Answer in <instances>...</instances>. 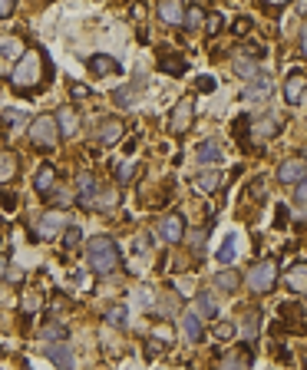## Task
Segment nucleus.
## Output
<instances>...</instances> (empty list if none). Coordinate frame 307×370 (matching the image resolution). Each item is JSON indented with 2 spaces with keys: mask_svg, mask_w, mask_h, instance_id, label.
<instances>
[{
  "mask_svg": "<svg viewBox=\"0 0 307 370\" xmlns=\"http://www.w3.org/2000/svg\"><path fill=\"white\" fill-rule=\"evenodd\" d=\"M50 76H53V63L40 47H30L20 53V60L10 67V86L23 96L40 93L43 86H50Z\"/></svg>",
  "mask_w": 307,
  "mask_h": 370,
  "instance_id": "1",
  "label": "nucleus"
},
{
  "mask_svg": "<svg viewBox=\"0 0 307 370\" xmlns=\"http://www.w3.org/2000/svg\"><path fill=\"white\" fill-rule=\"evenodd\" d=\"M86 265L93 268V275H99V278L116 275V271H119V265H123L119 245H116L109 235L89 238V245H86Z\"/></svg>",
  "mask_w": 307,
  "mask_h": 370,
  "instance_id": "2",
  "label": "nucleus"
},
{
  "mask_svg": "<svg viewBox=\"0 0 307 370\" xmlns=\"http://www.w3.org/2000/svg\"><path fill=\"white\" fill-rule=\"evenodd\" d=\"M27 136H30V143L37 146V149H57L60 146V129H57V119L50 113H43V116H37V119H30V126H27Z\"/></svg>",
  "mask_w": 307,
  "mask_h": 370,
  "instance_id": "3",
  "label": "nucleus"
},
{
  "mask_svg": "<svg viewBox=\"0 0 307 370\" xmlns=\"http://www.w3.org/2000/svg\"><path fill=\"white\" fill-rule=\"evenodd\" d=\"M274 285H278V261L264 258V261H258V265H251V271H248L251 295H271Z\"/></svg>",
  "mask_w": 307,
  "mask_h": 370,
  "instance_id": "4",
  "label": "nucleus"
},
{
  "mask_svg": "<svg viewBox=\"0 0 307 370\" xmlns=\"http://www.w3.org/2000/svg\"><path fill=\"white\" fill-rule=\"evenodd\" d=\"M264 53H268L264 47H238V50H231V70H235L241 80H248V76L258 73V63L264 60Z\"/></svg>",
  "mask_w": 307,
  "mask_h": 370,
  "instance_id": "5",
  "label": "nucleus"
},
{
  "mask_svg": "<svg viewBox=\"0 0 307 370\" xmlns=\"http://www.w3.org/2000/svg\"><path fill=\"white\" fill-rule=\"evenodd\" d=\"M73 185H77V189H73V202L93 212V205H96V195H99V185H103V182L96 179V172H89V169L79 172Z\"/></svg>",
  "mask_w": 307,
  "mask_h": 370,
  "instance_id": "6",
  "label": "nucleus"
},
{
  "mask_svg": "<svg viewBox=\"0 0 307 370\" xmlns=\"http://www.w3.org/2000/svg\"><path fill=\"white\" fill-rule=\"evenodd\" d=\"M271 93H274V80L268 73H255L248 76V83L241 89V99L245 103H264V99H271Z\"/></svg>",
  "mask_w": 307,
  "mask_h": 370,
  "instance_id": "7",
  "label": "nucleus"
},
{
  "mask_svg": "<svg viewBox=\"0 0 307 370\" xmlns=\"http://www.w3.org/2000/svg\"><path fill=\"white\" fill-rule=\"evenodd\" d=\"M192 123H195V103H192V96H182V99L175 103L172 116H169V129H172L175 136H185L192 129Z\"/></svg>",
  "mask_w": 307,
  "mask_h": 370,
  "instance_id": "8",
  "label": "nucleus"
},
{
  "mask_svg": "<svg viewBox=\"0 0 307 370\" xmlns=\"http://www.w3.org/2000/svg\"><path fill=\"white\" fill-rule=\"evenodd\" d=\"M123 136H125V123L119 119V116H106V119H99L96 123V143L103 146V149L116 146Z\"/></svg>",
  "mask_w": 307,
  "mask_h": 370,
  "instance_id": "9",
  "label": "nucleus"
},
{
  "mask_svg": "<svg viewBox=\"0 0 307 370\" xmlns=\"http://www.w3.org/2000/svg\"><path fill=\"white\" fill-rule=\"evenodd\" d=\"M69 222H67V215L60 209H53V212H43L40 215V222H37V238H43V241H50V238H57L63 228H67Z\"/></svg>",
  "mask_w": 307,
  "mask_h": 370,
  "instance_id": "10",
  "label": "nucleus"
},
{
  "mask_svg": "<svg viewBox=\"0 0 307 370\" xmlns=\"http://www.w3.org/2000/svg\"><path fill=\"white\" fill-rule=\"evenodd\" d=\"M159 238L162 241H169V245H179L185 238V219L179 215V212H169V215H162V222H159Z\"/></svg>",
  "mask_w": 307,
  "mask_h": 370,
  "instance_id": "11",
  "label": "nucleus"
},
{
  "mask_svg": "<svg viewBox=\"0 0 307 370\" xmlns=\"http://www.w3.org/2000/svg\"><path fill=\"white\" fill-rule=\"evenodd\" d=\"M304 86H307L304 70H294V73L284 76V103L288 106H304Z\"/></svg>",
  "mask_w": 307,
  "mask_h": 370,
  "instance_id": "12",
  "label": "nucleus"
},
{
  "mask_svg": "<svg viewBox=\"0 0 307 370\" xmlns=\"http://www.w3.org/2000/svg\"><path fill=\"white\" fill-rule=\"evenodd\" d=\"M278 182L281 185H298V182H304V159H301V156H291V159L281 162Z\"/></svg>",
  "mask_w": 307,
  "mask_h": 370,
  "instance_id": "13",
  "label": "nucleus"
},
{
  "mask_svg": "<svg viewBox=\"0 0 307 370\" xmlns=\"http://www.w3.org/2000/svg\"><path fill=\"white\" fill-rule=\"evenodd\" d=\"M53 119H57L60 136H69V139H73V136L79 133V126H83V119H79V113L73 109V106H60Z\"/></svg>",
  "mask_w": 307,
  "mask_h": 370,
  "instance_id": "14",
  "label": "nucleus"
},
{
  "mask_svg": "<svg viewBox=\"0 0 307 370\" xmlns=\"http://www.w3.org/2000/svg\"><path fill=\"white\" fill-rule=\"evenodd\" d=\"M43 354H47V361H53L60 370H73V364H77V357H73V344H47L43 347Z\"/></svg>",
  "mask_w": 307,
  "mask_h": 370,
  "instance_id": "15",
  "label": "nucleus"
},
{
  "mask_svg": "<svg viewBox=\"0 0 307 370\" xmlns=\"http://www.w3.org/2000/svg\"><path fill=\"white\" fill-rule=\"evenodd\" d=\"M304 278H307V265L298 258V261H291L288 271H284V288H288L294 298H301L304 295Z\"/></svg>",
  "mask_w": 307,
  "mask_h": 370,
  "instance_id": "16",
  "label": "nucleus"
},
{
  "mask_svg": "<svg viewBox=\"0 0 307 370\" xmlns=\"http://www.w3.org/2000/svg\"><path fill=\"white\" fill-rule=\"evenodd\" d=\"M218 370H251V347H231L218 361Z\"/></svg>",
  "mask_w": 307,
  "mask_h": 370,
  "instance_id": "17",
  "label": "nucleus"
},
{
  "mask_svg": "<svg viewBox=\"0 0 307 370\" xmlns=\"http://www.w3.org/2000/svg\"><path fill=\"white\" fill-rule=\"evenodd\" d=\"M23 40L20 37H0V73H10V60H20Z\"/></svg>",
  "mask_w": 307,
  "mask_h": 370,
  "instance_id": "18",
  "label": "nucleus"
},
{
  "mask_svg": "<svg viewBox=\"0 0 307 370\" xmlns=\"http://www.w3.org/2000/svg\"><path fill=\"white\" fill-rule=\"evenodd\" d=\"M159 17H162L169 27H182L185 0H159Z\"/></svg>",
  "mask_w": 307,
  "mask_h": 370,
  "instance_id": "19",
  "label": "nucleus"
},
{
  "mask_svg": "<svg viewBox=\"0 0 307 370\" xmlns=\"http://www.w3.org/2000/svg\"><path fill=\"white\" fill-rule=\"evenodd\" d=\"M86 70L93 76H116L119 73V60H113V57H106V53H96V57H89L86 60Z\"/></svg>",
  "mask_w": 307,
  "mask_h": 370,
  "instance_id": "20",
  "label": "nucleus"
},
{
  "mask_svg": "<svg viewBox=\"0 0 307 370\" xmlns=\"http://www.w3.org/2000/svg\"><path fill=\"white\" fill-rule=\"evenodd\" d=\"M195 159L202 162V165H218L221 159H225V152H221L218 139H205V143H199V149H195Z\"/></svg>",
  "mask_w": 307,
  "mask_h": 370,
  "instance_id": "21",
  "label": "nucleus"
},
{
  "mask_svg": "<svg viewBox=\"0 0 307 370\" xmlns=\"http://www.w3.org/2000/svg\"><path fill=\"white\" fill-rule=\"evenodd\" d=\"M182 331H185V341H189V344H202V337H205L202 317H199L195 311H185L182 314Z\"/></svg>",
  "mask_w": 307,
  "mask_h": 370,
  "instance_id": "22",
  "label": "nucleus"
},
{
  "mask_svg": "<svg viewBox=\"0 0 307 370\" xmlns=\"http://www.w3.org/2000/svg\"><path fill=\"white\" fill-rule=\"evenodd\" d=\"M20 172V156L10 149H0V185H7V182L17 179Z\"/></svg>",
  "mask_w": 307,
  "mask_h": 370,
  "instance_id": "23",
  "label": "nucleus"
},
{
  "mask_svg": "<svg viewBox=\"0 0 307 370\" xmlns=\"http://www.w3.org/2000/svg\"><path fill=\"white\" fill-rule=\"evenodd\" d=\"M33 189L40 192V195H50V192L57 189V169L50 165V162H43L37 169V175H33Z\"/></svg>",
  "mask_w": 307,
  "mask_h": 370,
  "instance_id": "24",
  "label": "nucleus"
},
{
  "mask_svg": "<svg viewBox=\"0 0 307 370\" xmlns=\"http://www.w3.org/2000/svg\"><path fill=\"white\" fill-rule=\"evenodd\" d=\"M139 89H143V76H139L133 86H119V89L113 93V103L119 106V109H133L135 99H139Z\"/></svg>",
  "mask_w": 307,
  "mask_h": 370,
  "instance_id": "25",
  "label": "nucleus"
},
{
  "mask_svg": "<svg viewBox=\"0 0 307 370\" xmlns=\"http://www.w3.org/2000/svg\"><path fill=\"white\" fill-rule=\"evenodd\" d=\"M215 288L225 291V295H238L241 291V275L235 271V268H221L218 275H215Z\"/></svg>",
  "mask_w": 307,
  "mask_h": 370,
  "instance_id": "26",
  "label": "nucleus"
},
{
  "mask_svg": "<svg viewBox=\"0 0 307 370\" xmlns=\"http://www.w3.org/2000/svg\"><path fill=\"white\" fill-rule=\"evenodd\" d=\"M103 317H106V324H109V327H119V331H125V327H129V311H125V304H106Z\"/></svg>",
  "mask_w": 307,
  "mask_h": 370,
  "instance_id": "27",
  "label": "nucleus"
},
{
  "mask_svg": "<svg viewBox=\"0 0 307 370\" xmlns=\"http://www.w3.org/2000/svg\"><path fill=\"white\" fill-rule=\"evenodd\" d=\"M192 185H195V192H202V195H211V192L221 185V172H215V169H205V172H199L192 179Z\"/></svg>",
  "mask_w": 307,
  "mask_h": 370,
  "instance_id": "28",
  "label": "nucleus"
},
{
  "mask_svg": "<svg viewBox=\"0 0 307 370\" xmlns=\"http://www.w3.org/2000/svg\"><path fill=\"white\" fill-rule=\"evenodd\" d=\"M195 311L202 314L205 321L218 317V301L211 298V291H199V295H195Z\"/></svg>",
  "mask_w": 307,
  "mask_h": 370,
  "instance_id": "29",
  "label": "nucleus"
},
{
  "mask_svg": "<svg viewBox=\"0 0 307 370\" xmlns=\"http://www.w3.org/2000/svg\"><path fill=\"white\" fill-rule=\"evenodd\" d=\"M251 129H255V136H258V139H264V143H268V139H274V136L281 133V123L274 119V116H264V119H258Z\"/></svg>",
  "mask_w": 307,
  "mask_h": 370,
  "instance_id": "30",
  "label": "nucleus"
},
{
  "mask_svg": "<svg viewBox=\"0 0 307 370\" xmlns=\"http://www.w3.org/2000/svg\"><path fill=\"white\" fill-rule=\"evenodd\" d=\"M159 67H162L169 76H182L185 73V60L182 57H169V50H162V53H159Z\"/></svg>",
  "mask_w": 307,
  "mask_h": 370,
  "instance_id": "31",
  "label": "nucleus"
},
{
  "mask_svg": "<svg viewBox=\"0 0 307 370\" xmlns=\"http://www.w3.org/2000/svg\"><path fill=\"white\" fill-rule=\"evenodd\" d=\"M0 119H4V126H7L10 133H20V129H23V123H27V113H23V109H4V113H0Z\"/></svg>",
  "mask_w": 307,
  "mask_h": 370,
  "instance_id": "32",
  "label": "nucleus"
},
{
  "mask_svg": "<svg viewBox=\"0 0 307 370\" xmlns=\"http://www.w3.org/2000/svg\"><path fill=\"white\" fill-rule=\"evenodd\" d=\"M202 23H205V7H199V4L185 7V20H182V27H185V30H199Z\"/></svg>",
  "mask_w": 307,
  "mask_h": 370,
  "instance_id": "33",
  "label": "nucleus"
},
{
  "mask_svg": "<svg viewBox=\"0 0 307 370\" xmlns=\"http://www.w3.org/2000/svg\"><path fill=\"white\" fill-rule=\"evenodd\" d=\"M261 331V314H245V321H241V334H245V341H255Z\"/></svg>",
  "mask_w": 307,
  "mask_h": 370,
  "instance_id": "34",
  "label": "nucleus"
},
{
  "mask_svg": "<svg viewBox=\"0 0 307 370\" xmlns=\"http://www.w3.org/2000/svg\"><path fill=\"white\" fill-rule=\"evenodd\" d=\"M40 334H43V341H67V334H69V331H67V324H60V321H47Z\"/></svg>",
  "mask_w": 307,
  "mask_h": 370,
  "instance_id": "35",
  "label": "nucleus"
},
{
  "mask_svg": "<svg viewBox=\"0 0 307 370\" xmlns=\"http://www.w3.org/2000/svg\"><path fill=\"white\" fill-rule=\"evenodd\" d=\"M133 175H135V162L133 159H125V162H119V165H116V185H129V182H133Z\"/></svg>",
  "mask_w": 307,
  "mask_h": 370,
  "instance_id": "36",
  "label": "nucleus"
},
{
  "mask_svg": "<svg viewBox=\"0 0 307 370\" xmlns=\"http://www.w3.org/2000/svg\"><path fill=\"white\" fill-rule=\"evenodd\" d=\"M79 241H83V228H79V225H67V228H63V245L77 248Z\"/></svg>",
  "mask_w": 307,
  "mask_h": 370,
  "instance_id": "37",
  "label": "nucleus"
},
{
  "mask_svg": "<svg viewBox=\"0 0 307 370\" xmlns=\"http://www.w3.org/2000/svg\"><path fill=\"white\" fill-rule=\"evenodd\" d=\"M235 334H238V327H235V324H228V321L215 324V337H218V341H231Z\"/></svg>",
  "mask_w": 307,
  "mask_h": 370,
  "instance_id": "38",
  "label": "nucleus"
},
{
  "mask_svg": "<svg viewBox=\"0 0 307 370\" xmlns=\"http://www.w3.org/2000/svg\"><path fill=\"white\" fill-rule=\"evenodd\" d=\"M231 258H235V238H225V245L218 251V261L221 265H231Z\"/></svg>",
  "mask_w": 307,
  "mask_h": 370,
  "instance_id": "39",
  "label": "nucleus"
},
{
  "mask_svg": "<svg viewBox=\"0 0 307 370\" xmlns=\"http://www.w3.org/2000/svg\"><path fill=\"white\" fill-rule=\"evenodd\" d=\"M231 30H235V37H248L251 33V17H238Z\"/></svg>",
  "mask_w": 307,
  "mask_h": 370,
  "instance_id": "40",
  "label": "nucleus"
},
{
  "mask_svg": "<svg viewBox=\"0 0 307 370\" xmlns=\"http://www.w3.org/2000/svg\"><path fill=\"white\" fill-rule=\"evenodd\" d=\"M221 27H225V17H221V13H208V33L211 37H215V33H221Z\"/></svg>",
  "mask_w": 307,
  "mask_h": 370,
  "instance_id": "41",
  "label": "nucleus"
},
{
  "mask_svg": "<svg viewBox=\"0 0 307 370\" xmlns=\"http://www.w3.org/2000/svg\"><path fill=\"white\" fill-rule=\"evenodd\" d=\"M17 10V0H0V20H10Z\"/></svg>",
  "mask_w": 307,
  "mask_h": 370,
  "instance_id": "42",
  "label": "nucleus"
},
{
  "mask_svg": "<svg viewBox=\"0 0 307 370\" xmlns=\"http://www.w3.org/2000/svg\"><path fill=\"white\" fill-rule=\"evenodd\" d=\"M195 86H199V93H215V86H218V83H215L211 76H199V83H195Z\"/></svg>",
  "mask_w": 307,
  "mask_h": 370,
  "instance_id": "43",
  "label": "nucleus"
},
{
  "mask_svg": "<svg viewBox=\"0 0 307 370\" xmlns=\"http://www.w3.org/2000/svg\"><path fill=\"white\" fill-rule=\"evenodd\" d=\"M69 96H73V99H86V96H89V86L73 83V86H69Z\"/></svg>",
  "mask_w": 307,
  "mask_h": 370,
  "instance_id": "44",
  "label": "nucleus"
},
{
  "mask_svg": "<svg viewBox=\"0 0 307 370\" xmlns=\"http://www.w3.org/2000/svg\"><path fill=\"white\" fill-rule=\"evenodd\" d=\"M189 238H192V248H195V251H202V248H205V238H208V232H192Z\"/></svg>",
  "mask_w": 307,
  "mask_h": 370,
  "instance_id": "45",
  "label": "nucleus"
},
{
  "mask_svg": "<svg viewBox=\"0 0 307 370\" xmlns=\"http://www.w3.org/2000/svg\"><path fill=\"white\" fill-rule=\"evenodd\" d=\"M288 219H291V215H288V209H284V205H281V209H278V219H274V225H288Z\"/></svg>",
  "mask_w": 307,
  "mask_h": 370,
  "instance_id": "46",
  "label": "nucleus"
},
{
  "mask_svg": "<svg viewBox=\"0 0 307 370\" xmlns=\"http://www.w3.org/2000/svg\"><path fill=\"white\" fill-rule=\"evenodd\" d=\"M7 271H10V268H7V258L0 255V281H4V278H7Z\"/></svg>",
  "mask_w": 307,
  "mask_h": 370,
  "instance_id": "47",
  "label": "nucleus"
},
{
  "mask_svg": "<svg viewBox=\"0 0 307 370\" xmlns=\"http://www.w3.org/2000/svg\"><path fill=\"white\" fill-rule=\"evenodd\" d=\"M264 4H268V7H288L291 0H264Z\"/></svg>",
  "mask_w": 307,
  "mask_h": 370,
  "instance_id": "48",
  "label": "nucleus"
}]
</instances>
